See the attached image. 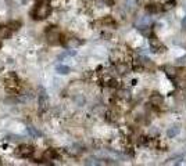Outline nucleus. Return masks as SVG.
<instances>
[{
  "instance_id": "nucleus-1",
  "label": "nucleus",
  "mask_w": 186,
  "mask_h": 166,
  "mask_svg": "<svg viewBox=\"0 0 186 166\" xmlns=\"http://www.w3.org/2000/svg\"><path fill=\"white\" fill-rule=\"evenodd\" d=\"M51 11V7L49 4V0H40L32 10V18L33 19H45L49 17Z\"/></svg>"
},
{
  "instance_id": "nucleus-2",
  "label": "nucleus",
  "mask_w": 186,
  "mask_h": 166,
  "mask_svg": "<svg viewBox=\"0 0 186 166\" xmlns=\"http://www.w3.org/2000/svg\"><path fill=\"white\" fill-rule=\"evenodd\" d=\"M46 36H47V40H49V43H50V45H60V43H63L60 29L56 28V26H50V28H47V31H46Z\"/></svg>"
},
{
  "instance_id": "nucleus-3",
  "label": "nucleus",
  "mask_w": 186,
  "mask_h": 166,
  "mask_svg": "<svg viewBox=\"0 0 186 166\" xmlns=\"http://www.w3.org/2000/svg\"><path fill=\"white\" fill-rule=\"evenodd\" d=\"M149 43H150V49H151V51H153V53H162V51L165 50V47H164V45L161 43V40L157 38L154 33H151V35H150Z\"/></svg>"
},
{
  "instance_id": "nucleus-4",
  "label": "nucleus",
  "mask_w": 186,
  "mask_h": 166,
  "mask_svg": "<svg viewBox=\"0 0 186 166\" xmlns=\"http://www.w3.org/2000/svg\"><path fill=\"white\" fill-rule=\"evenodd\" d=\"M17 154L21 158H32L33 154H35V148L31 147V145H26V144H22V145L18 147Z\"/></svg>"
},
{
  "instance_id": "nucleus-5",
  "label": "nucleus",
  "mask_w": 186,
  "mask_h": 166,
  "mask_svg": "<svg viewBox=\"0 0 186 166\" xmlns=\"http://www.w3.org/2000/svg\"><path fill=\"white\" fill-rule=\"evenodd\" d=\"M150 102H151V105H156V107H160L162 105V102H164V97L161 96L160 93H151V96H150Z\"/></svg>"
},
{
  "instance_id": "nucleus-6",
  "label": "nucleus",
  "mask_w": 186,
  "mask_h": 166,
  "mask_svg": "<svg viewBox=\"0 0 186 166\" xmlns=\"http://www.w3.org/2000/svg\"><path fill=\"white\" fill-rule=\"evenodd\" d=\"M13 29L8 26V24L7 25H1L0 26V39H8L11 35H13Z\"/></svg>"
},
{
  "instance_id": "nucleus-7",
  "label": "nucleus",
  "mask_w": 186,
  "mask_h": 166,
  "mask_svg": "<svg viewBox=\"0 0 186 166\" xmlns=\"http://www.w3.org/2000/svg\"><path fill=\"white\" fill-rule=\"evenodd\" d=\"M151 25V17H142L138 22H136V26L139 29H146Z\"/></svg>"
},
{
  "instance_id": "nucleus-8",
  "label": "nucleus",
  "mask_w": 186,
  "mask_h": 166,
  "mask_svg": "<svg viewBox=\"0 0 186 166\" xmlns=\"http://www.w3.org/2000/svg\"><path fill=\"white\" fill-rule=\"evenodd\" d=\"M179 133H180V126L179 125H172V126H171V128H168V130H167V136L169 137V139L176 137Z\"/></svg>"
},
{
  "instance_id": "nucleus-9",
  "label": "nucleus",
  "mask_w": 186,
  "mask_h": 166,
  "mask_svg": "<svg viewBox=\"0 0 186 166\" xmlns=\"http://www.w3.org/2000/svg\"><path fill=\"white\" fill-rule=\"evenodd\" d=\"M164 71H165V73H167L169 78L176 76V69L174 68L172 65H165V67H164Z\"/></svg>"
},
{
  "instance_id": "nucleus-10",
  "label": "nucleus",
  "mask_w": 186,
  "mask_h": 166,
  "mask_svg": "<svg viewBox=\"0 0 186 166\" xmlns=\"http://www.w3.org/2000/svg\"><path fill=\"white\" fill-rule=\"evenodd\" d=\"M185 159V156L183 155H178V156H175V158H171V159L167 162V165H169V163H175V165H179V163H182V161Z\"/></svg>"
},
{
  "instance_id": "nucleus-11",
  "label": "nucleus",
  "mask_w": 186,
  "mask_h": 166,
  "mask_svg": "<svg viewBox=\"0 0 186 166\" xmlns=\"http://www.w3.org/2000/svg\"><path fill=\"white\" fill-rule=\"evenodd\" d=\"M147 10L150 13H158V11L162 10V6H160V4H149Z\"/></svg>"
},
{
  "instance_id": "nucleus-12",
  "label": "nucleus",
  "mask_w": 186,
  "mask_h": 166,
  "mask_svg": "<svg viewBox=\"0 0 186 166\" xmlns=\"http://www.w3.org/2000/svg\"><path fill=\"white\" fill-rule=\"evenodd\" d=\"M125 6L128 7L129 10H133L138 6V0H125Z\"/></svg>"
},
{
  "instance_id": "nucleus-13",
  "label": "nucleus",
  "mask_w": 186,
  "mask_h": 166,
  "mask_svg": "<svg viewBox=\"0 0 186 166\" xmlns=\"http://www.w3.org/2000/svg\"><path fill=\"white\" fill-rule=\"evenodd\" d=\"M172 4H175V1H174V0H169L168 3H165V7H164L162 10H168V8H171V7H172Z\"/></svg>"
},
{
  "instance_id": "nucleus-14",
  "label": "nucleus",
  "mask_w": 186,
  "mask_h": 166,
  "mask_svg": "<svg viewBox=\"0 0 186 166\" xmlns=\"http://www.w3.org/2000/svg\"><path fill=\"white\" fill-rule=\"evenodd\" d=\"M182 28H183V29H186V15L183 17V19H182Z\"/></svg>"
},
{
  "instance_id": "nucleus-15",
  "label": "nucleus",
  "mask_w": 186,
  "mask_h": 166,
  "mask_svg": "<svg viewBox=\"0 0 186 166\" xmlns=\"http://www.w3.org/2000/svg\"><path fill=\"white\" fill-rule=\"evenodd\" d=\"M39 1H40V0H39Z\"/></svg>"
}]
</instances>
